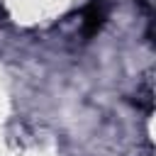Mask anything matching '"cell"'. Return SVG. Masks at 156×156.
Here are the masks:
<instances>
[{"instance_id":"obj_1","label":"cell","mask_w":156,"mask_h":156,"mask_svg":"<svg viewBox=\"0 0 156 156\" xmlns=\"http://www.w3.org/2000/svg\"><path fill=\"white\" fill-rule=\"evenodd\" d=\"M105 20H107V2L105 0H90L83 10V22H80V32L85 39L95 37L102 27H105Z\"/></svg>"}]
</instances>
